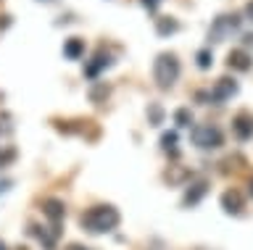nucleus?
<instances>
[{"label": "nucleus", "instance_id": "obj_1", "mask_svg": "<svg viewBox=\"0 0 253 250\" xmlns=\"http://www.w3.org/2000/svg\"><path fill=\"white\" fill-rule=\"evenodd\" d=\"M79 221H82V226H84L87 232L100 234V232L116 229L119 221H122V216H119V211L114 206H92V208L84 211Z\"/></svg>", "mask_w": 253, "mask_h": 250}, {"label": "nucleus", "instance_id": "obj_2", "mask_svg": "<svg viewBox=\"0 0 253 250\" xmlns=\"http://www.w3.org/2000/svg\"><path fill=\"white\" fill-rule=\"evenodd\" d=\"M179 58L174 56V53H161V56H156L153 61V79L161 90H169L174 87V82L179 79Z\"/></svg>", "mask_w": 253, "mask_h": 250}, {"label": "nucleus", "instance_id": "obj_3", "mask_svg": "<svg viewBox=\"0 0 253 250\" xmlns=\"http://www.w3.org/2000/svg\"><path fill=\"white\" fill-rule=\"evenodd\" d=\"M190 137H193V145H198L201 150H216V147H221V140H224L219 127H213V124H198L190 132Z\"/></svg>", "mask_w": 253, "mask_h": 250}, {"label": "nucleus", "instance_id": "obj_4", "mask_svg": "<svg viewBox=\"0 0 253 250\" xmlns=\"http://www.w3.org/2000/svg\"><path fill=\"white\" fill-rule=\"evenodd\" d=\"M240 29V16H235V13H221V16L213 19V24L209 29V40L211 42H221L227 40L232 32Z\"/></svg>", "mask_w": 253, "mask_h": 250}, {"label": "nucleus", "instance_id": "obj_5", "mask_svg": "<svg viewBox=\"0 0 253 250\" xmlns=\"http://www.w3.org/2000/svg\"><path fill=\"white\" fill-rule=\"evenodd\" d=\"M237 95V82L235 79H229V76H221V79L213 84V90H211V95H209V100H213V103H224V100H229V98H235Z\"/></svg>", "mask_w": 253, "mask_h": 250}, {"label": "nucleus", "instance_id": "obj_6", "mask_svg": "<svg viewBox=\"0 0 253 250\" xmlns=\"http://www.w3.org/2000/svg\"><path fill=\"white\" fill-rule=\"evenodd\" d=\"M232 132L237 140H251L253 137V116L251 113H237L232 119Z\"/></svg>", "mask_w": 253, "mask_h": 250}, {"label": "nucleus", "instance_id": "obj_7", "mask_svg": "<svg viewBox=\"0 0 253 250\" xmlns=\"http://www.w3.org/2000/svg\"><path fill=\"white\" fill-rule=\"evenodd\" d=\"M227 66L232 69V71H251L253 69V58H251V53L248 50H232L227 56Z\"/></svg>", "mask_w": 253, "mask_h": 250}, {"label": "nucleus", "instance_id": "obj_8", "mask_svg": "<svg viewBox=\"0 0 253 250\" xmlns=\"http://www.w3.org/2000/svg\"><path fill=\"white\" fill-rule=\"evenodd\" d=\"M111 66V58H108V53L106 50H98L95 53V58H92V64H87L84 66V76H90V79H95L103 69H108Z\"/></svg>", "mask_w": 253, "mask_h": 250}, {"label": "nucleus", "instance_id": "obj_9", "mask_svg": "<svg viewBox=\"0 0 253 250\" xmlns=\"http://www.w3.org/2000/svg\"><path fill=\"white\" fill-rule=\"evenodd\" d=\"M42 214L53 221V226H58V224H61V218H63V214H66V208H63V203H61V200L47 198V200L42 203Z\"/></svg>", "mask_w": 253, "mask_h": 250}, {"label": "nucleus", "instance_id": "obj_10", "mask_svg": "<svg viewBox=\"0 0 253 250\" xmlns=\"http://www.w3.org/2000/svg\"><path fill=\"white\" fill-rule=\"evenodd\" d=\"M206 190H209V184L203 182H193L187 187V192H185V198H182V203H185V206H198V203L203 200V195H206Z\"/></svg>", "mask_w": 253, "mask_h": 250}, {"label": "nucleus", "instance_id": "obj_11", "mask_svg": "<svg viewBox=\"0 0 253 250\" xmlns=\"http://www.w3.org/2000/svg\"><path fill=\"white\" fill-rule=\"evenodd\" d=\"M221 208H224L227 214H240L243 211V195L237 190H227L221 195Z\"/></svg>", "mask_w": 253, "mask_h": 250}, {"label": "nucleus", "instance_id": "obj_12", "mask_svg": "<svg viewBox=\"0 0 253 250\" xmlns=\"http://www.w3.org/2000/svg\"><path fill=\"white\" fill-rule=\"evenodd\" d=\"M63 56L69 61H79L84 56V40H79V37H69L66 42H63Z\"/></svg>", "mask_w": 253, "mask_h": 250}, {"label": "nucleus", "instance_id": "obj_13", "mask_svg": "<svg viewBox=\"0 0 253 250\" xmlns=\"http://www.w3.org/2000/svg\"><path fill=\"white\" fill-rule=\"evenodd\" d=\"M156 32L161 35V37L179 32V21L171 19V16H158V19H156Z\"/></svg>", "mask_w": 253, "mask_h": 250}, {"label": "nucleus", "instance_id": "obj_14", "mask_svg": "<svg viewBox=\"0 0 253 250\" xmlns=\"http://www.w3.org/2000/svg\"><path fill=\"white\" fill-rule=\"evenodd\" d=\"M161 147L166 153H177V132H166V135L161 137Z\"/></svg>", "mask_w": 253, "mask_h": 250}, {"label": "nucleus", "instance_id": "obj_15", "mask_svg": "<svg viewBox=\"0 0 253 250\" xmlns=\"http://www.w3.org/2000/svg\"><path fill=\"white\" fill-rule=\"evenodd\" d=\"M195 61H198V69H211V64H213V56H211V50L209 48H203V50H198V56H195Z\"/></svg>", "mask_w": 253, "mask_h": 250}, {"label": "nucleus", "instance_id": "obj_16", "mask_svg": "<svg viewBox=\"0 0 253 250\" xmlns=\"http://www.w3.org/2000/svg\"><path fill=\"white\" fill-rule=\"evenodd\" d=\"M174 121H177V127H190L193 124V113L187 108H179V111H174Z\"/></svg>", "mask_w": 253, "mask_h": 250}, {"label": "nucleus", "instance_id": "obj_17", "mask_svg": "<svg viewBox=\"0 0 253 250\" xmlns=\"http://www.w3.org/2000/svg\"><path fill=\"white\" fill-rule=\"evenodd\" d=\"M148 116H150V124H153V127H158V124L164 121V111L158 106H150L148 108Z\"/></svg>", "mask_w": 253, "mask_h": 250}, {"label": "nucleus", "instance_id": "obj_18", "mask_svg": "<svg viewBox=\"0 0 253 250\" xmlns=\"http://www.w3.org/2000/svg\"><path fill=\"white\" fill-rule=\"evenodd\" d=\"M161 3H164V0H140V5H142L145 11H150V13L158 11V5H161Z\"/></svg>", "mask_w": 253, "mask_h": 250}, {"label": "nucleus", "instance_id": "obj_19", "mask_svg": "<svg viewBox=\"0 0 253 250\" xmlns=\"http://www.w3.org/2000/svg\"><path fill=\"white\" fill-rule=\"evenodd\" d=\"M13 158H16V150H3V153H0V169L8 166V163H11Z\"/></svg>", "mask_w": 253, "mask_h": 250}, {"label": "nucleus", "instance_id": "obj_20", "mask_svg": "<svg viewBox=\"0 0 253 250\" xmlns=\"http://www.w3.org/2000/svg\"><path fill=\"white\" fill-rule=\"evenodd\" d=\"M245 16H248V21H253V0L245 5Z\"/></svg>", "mask_w": 253, "mask_h": 250}, {"label": "nucleus", "instance_id": "obj_21", "mask_svg": "<svg viewBox=\"0 0 253 250\" xmlns=\"http://www.w3.org/2000/svg\"><path fill=\"white\" fill-rule=\"evenodd\" d=\"M0 250H8V248H5V242H0Z\"/></svg>", "mask_w": 253, "mask_h": 250}, {"label": "nucleus", "instance_id": "obj_22", "mask_svg": "<svg viewBox=\"0 0 253 250\" xmlns=\"http://www.w3.org/2000/svg\"><path fill=\"white\" fill-rule=\"evenodd\" d=\"M45 3H50V0H45Z\"/></svg>", "mask_w": 253, "mask_h": 250}]
</instances>
